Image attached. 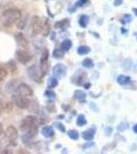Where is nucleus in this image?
Listing matches in <instances>:
<instances>
[{
  "label": "nucleus",
  "mask_w": 137,
  "mask_h": 154,
  "mask_svg": "<svg viewBox=\"0 0 137 154\" xmlns=\"http://www.w3.org/2000/svg\"><path fill=\"white\" fill-rule=\"evenodd\" d=\"M3 25L6 28H10L12 25L16 24L19 19H22V11L17 8H8L2 12Z\"/></svg>",
  "instance_id": "1"
},
{
  "label": "nucleus",
  "mask_w": 137,
  "mask_h": 154,
  "mask_svg": "<svg viewBox=\"0 0 137 154\" xmlns=\"http://www.w3.org/2000/svg\"><path fill=\"white\" fill-rule=\"evenodd\" d=\"M37 125H38V120H37L36 116L28 115L22 120L19 128H21V131H23L25 133V131H27L31 130V128H35V126H37Z\"/></svg>",
  "instance_id": "2"
},
{
  "label": "nucleus",
  "mask_w": 137,
  "mask_h": 154,
  "mask_svg": "<svg viewBox=\"0 0 137 154\" xmlns=\"http://www.w3.org/2000/svg\"><path fill=\"white\" fill-rule=\"evenodd\" d=\"M27 73L30 78L33 81H36V82H41L42 78H43V73L41 72L40 68H38L37 65H32L30 66L28 69H27Z\"/></svg>",
  "instance_id": "3"
},
{
  "label": "nucleus",
  "mask_w": 137,
  "mask_h": 154,
  "mask_svg": "<svg viewBox=\"0 0 137 154\" xmlns=\"http://www.w3.org/2000/svg\"><path fill=\"white\" fill-rule=\"evenodd\" d=\"M5 136L8 139L9 144L11 146H16L17 145V138H19V131L16 130V126L13 125H8L5 130Z\"/></svg>",
  "instance_id": "4"
},
{
  "label": "nucleus",
  "mask_w": 137,
  "mask_h": 154,
  "mask_svg": "<svg viewBox=\"0 0 137 154\" xmlns=\"http://www.w3.org/2000/svg\"><path fill=\"white\" fill-rule=\"evenodd\" d=\"M12 101H13L14 105L19 109H28L30 103H31V100H29L28 97H23L19 95L12 97Z\"/></svg>",
  "instance_id": "5"
},
{
  "label": "nucleus",
  "mask_w": 137,
  "mask_h": 154,
  "mask_svg": "<svg viewBox=\"0 0 137 154\" xmlns=\"http://www.w3.org/2000/svg\"><path fill=\"white\" fill-rule=\"evenodd\" d=\"M16 95L23 96V97H31L33 96V89H32L27 83H19V85L16 86L14 88Z\"/></svg>",
  "instance_id": "6"
},
{
  "label": "nucleus",
  "mask_w": 137,
  "mask_h": 154,
  "mask_svg": "<svg viewBox=\"0 0 137 154\" xmlns=\"http://www.w3.org/2000/svg\"><path fill=\"white\" fill-rule=\"evenodd\" d=\"M16 59L19 63L23 64V65H26V64H28L32 60V56L27 51H25V49H16Z\"/></svg>",
  "instance_id": "7"
},
{
  "label": "nucleus",
  "mask_w": 137,
  "mask_h": 154,
  "mask_svg": "<svg viewBox=\"0 0 137 154\" xmlns=\"http://www.w3.org/2000/svg\"><path fill=\"white\" fill-rule=\"evenodd\" d=\"M42 21L38 16H34L31 21V27H32V35L37 36L41 33L42 30Z\"/></svg>",
  "instance_id": "8"
},
{
  "label": "nucleus",
  "mask_w": 137,
  "mask_h": 154,
  "mask_svg": "<svg viewBox=\"0 0 137 154\" xmlns=\"http://www.w3.org/2000/svg\"><path fill=\"white\" fill-rule=\"evenodd\" d=\"M48 58H49V51L48 49H44L43 53L41 54V58H40V70L43 73V75L47 74L48 72Z\"/></svg>",
  "instance_id": "9"
},
{
  "label": "nucleus",
  "mask_w": 137,
  "mask_h": 154,
  "mask_svg": "<svg viewBox=\"0 0 137 154\" xmlns=\"http://www.w3.org/2000/svg\"><path fill=\"white\" fill-rule=\"evenodd\" d=\"M14 39H16L17 45H19V48H22L23 49H27L29 48V42L27 40L26 37L24 36L23 33H21V32L16 33L14 34Z\"/></svg>",
  "instance_id": "10"
},
{
  "label": "nucleus",
  "mask_w": 137,
  "mask_h": 154,
  "mask_svg": "<svg viewBox=\"0 0 137 154\" xmlns=\"http://www.w3.org/2000/svg\"><path fill=\"white\" fill-rule=\"evenodd\" d=\"M66 72H67L66 66H64V64H61V63L56 64V65L53 67V69H52V73H53L54 76L61 77L66 74Z\"/></svg>",
  "instance_id": "11"
},
{
  "label": "nucleus",
  "mask_w": 137,
  "mask_h": 154,
  "mask_svg": "<svg viewBox=\"0 0 137 154\" xmlns=\"http://www.w3.org/2000/svg\"><path fill=\"white\" fill-rule=\"evenodd\" d=\"M80 74H81V75H79V71H78L74 75V77H73V81L77 84V85H82V83H83V80L85 79V77H86V74L84 73V72L81 71Z\"/></svg>",
  "instance_id": "12"
},
{
  "label": "nucleus",
  "mask_w": 137,
  "mask_h": 154,
  "mask_svg": "<svg viewBox=\"0 0 137 154\" xmlns=\"http://www.w3.org/2000/svg\"><path fill=\"white\" fill-rule=\"evenodd\" d=\"M49 32H50V23H49L48 19H45L44 20V23L42 24L41 33L43 34V36H48Z\"/></svg>",
  "instance_id": "13"
},
{
  "label": "nucleus",
  "mask_w": 137,
  "mask_h": 154,
  "mask_svg": "<svg viewBox=\"0 0 137 154\" xmlns=\"http://www.w3.org/2000/svg\"><path fill=\"white\" fill-rule=\"evenodd\" d=\"M41 134L45 137V138H50V137L54 135V130L51 126H44L41 130Z\"/></svg>",
  "instance_id": "14"
},
{
  "label": "nucleus",
  "mask_w": 137,
  "mask_h": 154,
  "mask_svg": "<svg viewBox=\"0 0 137 154\" xmlns=\"http://www.w3.org/2000/svg\"><path fill=\"white\" fill-rule=\"evenodd\" d=\"M130 77L129 76H126V75H120L118 76V78H117V81H118L119 84H121V85H126V84H128L130 82Z\"/></svg>",
  "instance_id": "15"
},
{
  "label": "nucleus",
  "mask_w": 137,
  "mask_h": 154,
  "mask_svg": "<svg viewBox=\"0 0 137 154\" xmlns=\"http://www.w3.org/2000/svg\"><path fill=\"white\" fill-rule=\"evenodd\" d=\"M82 137H83V138L85 139V140H87V141L93 140V138H94V131L93 130H88V131H84L83 135H82Z\"/></svg>",
  "instance_id": "16"
},
{
  "label": "nucleus",
  "mask_w": 137,
  "mask_h": 154,
  "mask_svg": "<svg viewBox=\"0 0 137 154\" xmlns=\"http://www.w3.org/2000/svg\"><path fill=\"white\" fill-rule=\"evenodd\" d=\"M75 98L77 100H79V102H84L85 101V98H86V94L83 93L82 91H75Z\"/></svg>",
  "instance_id": "17"
},
{
  "label": "nucleus",
  "mask_w": 137,
  "mask_h": 154,
  "mask_svg": "<svg viewBox=\"0 0 137 154\" xmlns=\"http://www.w3.org/2000/svg\"><path fill=\"white\" fill-rule=\"evenodd\" d=\"M72 48V41L69 40V39H66V40H64L61 42V49H63L64 51H70Z\"/></svg>",
  "instance_id": "18"
},
{
  "label": "nucleus",
  "mask_w": 137,
  "mask_h": 154,
  "mask_svg": "<svg viewBox=\"0 0 137 154\" xmlns=\"http://www.w3.org/2000/svg\"><path fill=\"white\" fill-rule=\"evenodd\" d=\"M89 23V19L87 16H81L80 17V20H79V24H80V26L82 27V28H85V27H87V25H88Z\"/></svg>",
  "instance_id": "19"
},
{
  "label": "nucleus",
  "mask_w": 137,
  "mask_h": 154,
  "mask_svg": "<svg viewBox=\"0 0 137 154\" xmlns=\"http://www.w3.org/2000/svg\"><path fill=\"white\" fill-rule=\"evenodd\" d=\"M78 54H81V56H83V54H89L90 53V48H88V46H86V45H81V46H79L78 48Z\"/></svg>",
  "instance_id": "20"
},
{
  "label": "nucleus",
  "mask_w": 137,
  "mask_h": 154,
  "mask_svg": "<svg viewBox=\"0 0 137 154\" xmlns=\"http://www.w3.org/2000/svg\"><path fill=\"white\" fill-rule=\"evenodd\" d=\"M57 84H58V80H57L55 76H52L48 79V86L50 88H55V86H57Z\"/></svg>",
  "instance_id": "21"
},
{
  "label": "nucleus",
  "mask_w": 137,
  "mask_h": 154,
  "mask_svg": "<svg viewBox=\"0 0 137 154\" xmlns=\"http://www.w3.org/2000/svg\"><path fill=\"white\" fill-rule=\"evenodd\" d=\"M69 24H70L69 20H63V21L57 22V23H55L54 27H55L56 29H58V28H66V27H68Z\"/></svg>",
  "instance_id": "22"
},
{
  "label": "nucleus",
  "mask_w": 137,
  "mask_h": 154,
  "mask_svg": "<svg viewBox=\"0 0 137 154\" xmlns=\"http://www.w3.org/2000/svg\"><path fill=\"white\" fill-rule=\"evenodd\" d=\"M29 108H30V111H31V112L36 113V112H38L39 105H38V103H37L36 101H31V103H30Z\"/></svg>",
  "instance_id": "23"
},
{
  "label": "nucleus",
  "mask_w": 137,
  "mask_h": 154,
  "mask_svg": "<svg viewBox=\"0 0 137 154\" xmlns=\"http://www.w3.org/2000/svg\"><path fill=\"white\" fill-rule=\"evenodd\" d=\"M86 122H87V120H86L85 116H84L83 114H80V115H79L78 117H77V125H78L79 126L85 125Z\"/></svg>",
  "instance_id": "24"
},
{
  "label": "nucleus",
  "mask_w": 137,
  "mask_h": 154,
  "mask_svg": "<svg viewBox=\"0 0 137 154\" xmlns=\"http://www.w3.org/2000/svg\"><path fill=\"white\" fill-rule=\"evenodd\" d=\"M64 51L61 48H55L53 51V57L56 59H61L64 57Z\"/></svg>",
  "instance_id": "25"
},
{
  "label": "nucleus",
  "mask_w": 137,
  "mask_h": 154,
  "mask_svg": "<svg viewBox=\"0 0 137 154\" xmlns=\"http://www.w3.org/2000/svg\"><path fill=\"white\" fill-rule=\"evenodd\" d=\"M68 136L72 139V140H78L79 133L77 131H75V130H70L68 131Z\"/></svg>",
  "instance_id": "26"
},
{
  "label": "nucleus",
  "mask_w": 137,
  "mask_h": 154,
  "mask_svg": "<svg viewBox=\"0 0 137 154\" xmlns=\"http://www.w3.org/2000/svg\"><path fill=\"white\" fill-rule=\"evenodd\" d=\"M7 74H8V72H7L6 69L0 67V82H2V81H3L4 79L6 78Z\"/></svg>",
  "instance_id": "27"
},
{
  "label": "nucleus",
  "mask_w": 137,
  "mask_h": 154,
  "mask_svg": "<svg viewBox=\"0 0 137 154\" xmlns=\"http://www.w3.org/2000/svg\"><path fill=\"white\" fill-rule=\"evenodd\" d=\"M82 65L85 68H92L93 67V62H92L91 59H85L83 62H82Z\"/></svg>",
  "instance_id": "28"
},
{
  "label": "nucleus",
  "mask_w": 137,
  "mask_h": 154,
  "mask_svg": "<svg viewBox=\"0 0 137 154\" xmlns=\"http://www.w3.org/2000/svg\"><path fill=\"white\" fill-rule=\"evenodd\" d=\"M3 111L6 113H10L12 111V104L11 102H8V103L3 104Z\"/></svg>",
  "instance_id": "29"
},
{
  "label": "nucleus",
  "mask_w": 137,
  "mask_h": 154,
  "mask_svg": "<svg viewBox=\"0 0 137 154\" xmlns=\"http://www.w3.org/2000/svg\"><path fill=\"white\" fill-rule=\"evenodd\" d=\"M47 109H48L49 112H55V106H54L52 101L48 102V104H47Z\"/></svg>",
  "instance_id": "30"
},
{
  "label": "nucleus",
  "mask_w": 137,
  "mask_h": 154,
  "mask_svg": "<svg viewBox=\"0 0 137 154\" xmlns=\"http://www.w3.org/2000/svg\"><path fill=\"white\" fill-rule=\"evenodd\" d=\"M13 83V80H11L9 83H7V85H6V91H11V89H13L14 91V88H16V84H12Z\"/></svg>",
  "instance_id": "31"
},
{
  "label": "nucleus",
  "mask_w": 137,
  "mask_h": 154,
  "mask_svg": "<svg viewBox=\"0 0 137 154\" xmlns=\"http://www.w3.org/2000/svg\"><path fill=\"white\" fill-rule=\"evenodd\" d=\"M87 3H88V0H79V1L75 4V5H76L77 7H81V6L86 5Z\"/></svg>",
  "instance_id": "32"
},
{
  "label": "nucleus",
  "mask_w": 137,
  "mask_h": 154,
  "mask_svg": "<svg viewBox=\"0 0 137 154\" xmlns=\"http://www.w3.org/2000/svg\"><path fill=\"white\" fill-rule=\"evenodd\" d=\"M45 96L47 97V98H55V94L53 93L52 91H45Z\"/></svg>",
  "instance_id": "33"
},
{
  "label": "nucleus",
  "mask_w": 137,
  "mask_h": 154,
  "mask_svg": "<svg viewBox=\"0 0 137 154\" xmlns=\"http://www.w3.org/2000/svg\"><path fill=\"white\" fill-rule=\"evenodd\" d=\"M128 128V125H127V123H121L120 125H118V130L119 131H125L126 128Z\"/></svg>",
  "instance_id": "34"
},
{
  "label": "nucleus",
  "mask_w": 137,
  "mask_h": 154,
  "mask_svg": "<svg viewBox=\"0 0 137 154\" xmlns=\"http://www.w3.org/2000/svg\"><path fill=\"white\" fill-rule=\"evenodd\" d=\"M123 22L124 23H129V22H131V20H132V17L130 16V14H126V16H124L123 17Z\"/></svg>",
  "instance_id": "35"
},
{
  "label": "nucleus",
  "mask_w": 137,
  "mask_h": 154,
  "mask_svg": "<svg viewBox=\"0 0 137 154\" xmlns=\"http://www.w3.org/2000/svg\"><path fill=\"white\" fill-rule=\"evenodd\" d=\"M56 126L57 128H58L59 131H66V128H64V125H61V123H59V122H56L55 125H54Z\"/></svg>",
  "instance_id": "36"
},
{
  "label": "nucleus",
  "mask_w": 137,
  "mask_h": 154,
  "mask_svg": "<svg viewBox=\"0 0 137 154\" xmlns=\"http://www.w3.org/2000/svg\"><path fill=\"white\" fill-rule=\"evenodd\" d=\"M3 134H4V128H3V125H2V123L0 122V137L3 136Z\"/></svg>",
  "instance_id": "37"
},
{
  "label": "nucleus",
  "mask_w": 137,
  "mask_h": 154,
  "mask_svg": "<svg viewBox=\"0 0 137 154\" xmlns=\"http://www.w3.org/2000/svg\"><path fill=\"white\" fill-rule=\"evenodd\" d=\"M2 112H3V103L0 100V115L2 114Z\"/></svg>",
  "instance_id": "38"
},
{
  "label": "nucleus",
  "mask_w": 137,
  "mask_h": 154,
  "mask_svg": "<svg viewBox=\"0 0 137 154\" xmlns=\"http://www.w3.org/2000/svg\"><path fill=\"white\" fill-rule=\"evenodd\" d=\"M122 2H123V0H116V2H115V5H116V6L121 5Z\"/></svg>",
  "instance_id": "39"
},
{
  "label": "nucleus",
  "mask_w": 137,
  "mask_h": 154,
  "mask_svg": "<svg viewBox=\"0 0 137 154\" xmlns=\"http://www.w3.org/2000/svg\"><path fill=\"white\" fill-rule=\"evenodd\" d=\"M106 135H111V133H112V128H108L106 130Z\"/></svg>",
  "instance_id": "40"
},
{
  "label": "nucleus",
  "mask_w": 137,
  "mask_h": 154,
  "mask_svg": "<svg viewBox=\"0 0 137 154\" xmlns=\"http://www.w3.org/2000/svg\"><path fill=\"white\" fill-rule=\"evenodd\" d=\"M84 88H90V83H86V85L84 84Z\"/></svg>",
  "instance_id": "41"
},
{
  "label": "nucleus",
  "mask_w": 137,
  "mask_h": 154,
  "mask_svg": "<svg viewBox=\"0 0 137 154\" xmlns=\"http://www.w3.org/2000/svg\"><path fill=\"white\" fill-rule=\"evenodd\" d=\"M133 131H134V133H136L137 134V125H134V128H133Z\"/></svg>",
  "instance_id": "42"
},
{
  "label": "nucleus",
  "mask_w": 137,
  "mask_h": 154,
  "mask_svg": "<svg viewBox=\"0 0 137 154\" xmlns=\"http://www.w3.org/2000/svg\"><path fill=\"white\" fill-rule=\"evenodd\" d=\"M133 11H134V14L137 16V8H133Z\"/></svg>",
  "instance_id": "43"
},
{
  "label": "nucleus",
  "mask_w": 137,
  "mask_h": 154,
  "mask_svg": "<svg viewBox=\"0 0 137 154\" xmlns=\"http://www.w3.org/2000/svg\"><path fill=\"white\" fill-rule=\"evenodd\" d=\"M2 151V145H1V142H0V152Z\"/></svg>",
  "instance_id": "44"
},
{
  "label": "nucleus",
  "mask_w": 137,
  "mask_h": 154,
  "mask_svg": "<svg viewBox=\"0 0 137 154\" xmlns=\"http://www.w3.org/2000/svg\"><path fill=\"white\" fill-rule=\"evenodd\" d=\"M0 94H1V89H0Z\"/></svg>",
  "instance_id": "45"
}]
</instances>
